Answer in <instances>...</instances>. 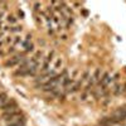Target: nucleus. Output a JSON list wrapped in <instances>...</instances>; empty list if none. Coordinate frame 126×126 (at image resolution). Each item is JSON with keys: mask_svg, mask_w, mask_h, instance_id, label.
<instances>
[{"mask_svg": "<svg viewBox=\"0 0 126 126\" xmlns=\"http://www.w3.org/2000/svg\"><path fill=\"white\" fill-rule=\"evenodd\" d=\"M90 79H91V72H90V69H86L85 72H83L82 77H81V82H82V83H86V82H88Z\"/></svg>", "mask_w": 126, "mask_h": 126, "instance_id": "423d86ee", "label": "nucleus"}, {"mask_svg": "<svg viewBox=\"0 0 126 126\" xmlns=\"http://www.w3.org/2000/svg\"><path fill=\"white\" fill-rule=\"evenodd\" d=\"M90 92H87V91H85V90H83L82 92H81V94H79V100L81 101H83V102H85V101H87L88 100V97H90Z\"/></svg>", "mask_w": 126, "mask_h": 126, "instance_id": "1a4fd4ad", "label": "nucleus"}, {"mask_svg": "<svg viewBox=\"0 0 126 126\" xmlns=\"http://www.w3.org/2000/svg\"><path fill=\"white\" fill-rule=\"evenodd\" d=\"M61 39L62 40H67V34H62L61 35Z\"/></svg>", "mask_w": 126, "mask_h": 126, "instance_id": "9b49d317", "label": "nucleus"}, {"mask_svg": "<svg viewBox=\"0 0 126 126\" xmlns=\"http://www.w3.org/2000/svg\"><path fill=\"white\" fill-rule=\"evenodd\" d=\"M0 110H1L3 115H5V113H12V112L19 111V106H18L16 101H14V100H9L6 103H4L3 106L0 107Z\"/></svg>", "mask_w": 126, "mask_h": 126, "instance_id": "7ed1b4c3", "label": "nucleus"}, {"mask_svg": "<svg viewBox=\"0 0 126 126\" xmlns=\"http://www.w3.org/2000/svg\"><path fill=\"white\" fill-rule=\"evenodd\" d=\"M6 20H8V23L10 24V27H13V25H16V22H18V19H16V18H15L14 15H8Z\"/></svg>", "mask_w": 126, "mask_h": 126, "instance_id": "9d476101", "label": "nucleus"}, {"mask_svg": "<svg viewBox=\"0 0 126 126\" xmlns=\"http://www.w3.org/2000/svg\"><path fill=\"white\" fill-rule=\"evenodd\" d=\"M24 59H25V53H24V52H22V53H18V54H14L13 57H10L5 62V66L6 67H13V66L20 64V63H22Z\"/></svg>", "mask_w": 126, "mask_h": 126, "instance_id": "20e7f679", "label": "nucleus"}, {"mask_svg": "<svg viewBox=\"0 0 126 126\" xmlns=\"http://www.w3.org/2000/svg\"><path fill=\"white\" fill-rule=\"evenodd\" d=\"M54 56H56V52L52 50L47 54L46 58H43V63H42V66H40V73H46V72L49 71V67L52 64V62L54 61Z\"/></svg>", "mask_w": 126, "mask_h": 126, "instance_id": "f03ea898", "label": "nucleus"}, {"mask_svg": "<svg viewBox=\"0 0 126 126\" xmlns=\"http://www.w3.org/2000/svg\"><path fill=\"white\" fill-rule=\"evenodd\" d=\"M4 120L6 121L8 125H12V124H22V125H25V117L24 115L22 113V111H15V112H12V113H5L3 115Z\"/></svg>", "mask_w": 126, "mask_h": 126, "instance_id": "f257e3e1", "label": "nucleus"}, {"mask_svg": "<svg viewBox=\"0 0 126 126\" xmlns=\"http://www.w3.org/2000/svg\"><path fill=\"white\" fill-rule=\"evenodd\" d=\"M62 66H63V59H62L61 57L56 58L54 64H53V71H56V72L58 73V71H59V68H62Z\"/></svg>", "mask_w": 126, "mask_h": 126, "instance_id": "39448f33", "label": "nucleus"}, {"mask_svg": "<svg viewBox=\"0 0 126 126\" xmlns=\"http://www.w3.org/2000/svg\"><path fill=\"white\" fill-rule=\"evenodd\" d=\"M23 28L20 25H13V27H9V32L10 33H22Z\"/></svg>", "mask_w": 126, "mask_h": 126, "instance_id": "6e6552de", "label": "nucleus"}, {"mask_svg": "<svg viewBox=\"0 0 126 126\" xmlns=\"http://www.w3.org/2000/svg\"><path fill=\"white\" fill-rule=\"evenodd\" d=\"M8 101H9L8 94H6L5 92H0V107H1L4 103H6Z\"/></svg>", "mask_w": 126, "mask_h": 126, "instance_id": "0eeeda50", "label": "nucleus"}]
</instances>
